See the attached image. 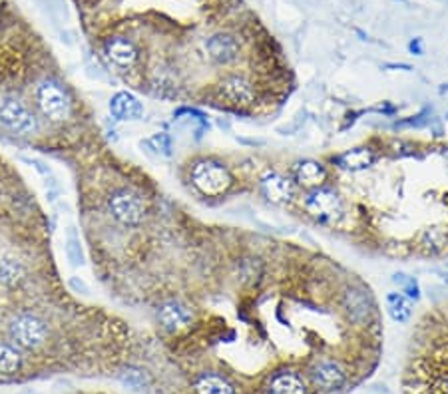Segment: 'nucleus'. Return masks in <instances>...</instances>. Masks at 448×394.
Masks as SVG:
<instances>
[{
  "instance_id": "1",
  "label": "nucleus",
  "mask_w": 448,
  "mask_h": 394,
  "mask_svg": "<svg viewBox=\"0 0 448 394\" xmlns=\"http://www.w3.org/2000/svg\"><path fill=\"white\" fill-rule=\"evenodd\" d=\"M303 373L313 394H343L357 383L351 366L329 355L311 358Z\"/></svg>"
},
{
  "instance_id": "2",
  "label": "nucleus",
  "mask_w": 448,
  "mask_h": 394,
  "mask_svg": "<svg viewBox=\"0 0 448 394\" xmlns=\"http://www.w3.org/2000/svg\"><path fill=\"white\" fill-rule=\"evenodd\" d=\"M303 207L309 216L313 217L319 223H327V226H335L339 223L345 216V203L343 197L339 196L335 189L321 188L309 189L305 199H303Z\"/></svg>"
},
{
  "instance_id": "3",
  "label": "nucleus",
  "mask_w": 448,
  "mask_h": 394,
  "mask_svg": "<svg viewBox=\"0 0 448 394\" xmlns=\"http://www.w3.org/2000/svg\"><path fill=\"white\" fill-rule=\"evenodd\" d=\"M191 183L200 189L203 196L218 197L223 196L231 183V171L223 163L213 160H201L191 168Z\"/></svg>"
},
{
  "instance_id": "4",
  "label": "nucleus",
  "mask_w": 448,
  "mask_h": 394,
  "mask_svg": "<svg viewBox=\"0 0 448 394\" xmlns=\"http://www.w3.org/2000/svg\"><path fill=\"white\" fill-rule=\"evenodd\" d=\"M108 209L116 221L126 227L142 226V221L146 219V211H148L146 201L130 189L116 191L108 201Z\"/></svg>"
},
{
  "instance_id": "5",
  "label": "nucleus",
  "mask_w": 448,
  "mask_h": 394,
  "mask_svg": "<svg viewBox=\"0 0 448 394\" xmlns=\"http://www.w3.org/2000/svg\"><path fill=\"white\" fill-rule=\"evenodd\" d=\"M36 100H39L40 110H42V113L46 116L48 120L64 122V120L70 118V112H72L70 98H68L66 90L58 82H54V80H44L39 86Z\"/></svg>"
},
{
  "instance_id": "6",
  "label": "nucleus",
  "mask_w": 448,
  "mask_h": 394,
  "mask_svg": "<svg viewBox=\"0 0 448 394\" xmlns=\"http://www.w3.org/2000/svg\"><path fill=\"white\" fill-rule=\"evenodd\" d=\"M9 335L16 347L34 350V348L42 347L46 343L48 327L44 320L34 317V315H20L10 323Z\"/></svg>"
},
{
  "instance_id": "7",
  "label": "nucleus",
  "mask_w": 448,
  "mask_h": 394,
  "mask_svg": "<svg viewBox=\"0 0 448 394\" xmlns=\"http://www.w3.org/2000/svg\"><path fill=\"white\" fill-rule=\"evenodd\" d=\"M0 126L19 136H26L36 130V118L16 98H2L0 100Z\"/></svg>"
},
{
  "instance_id": "8",
  "label": "nucleus",
  "mask_w": 448,
  "mask_h": 394,
  "mask_svg": "<svg viewBox=\"0 0 448 394\" xmlns=\"http://www.w3.org/2000/svg\"><path fill=\"white\" fill-rule=\"evenodd\" d=\"M343 310L353 325L369 327V323L375 317V303L369 291H362L359 287H349L343 293Z\"/></svg>"
},
{
  "instance_id": "9",
  "label": "nucleus",
  "mask_w": 448,
  "mask_h": 394,
  "mask_svg": "<svg viewBox=\"0 0 448 394\" xmlns=\"http://www.w3.org/2000/svg\"><path fill=\"white\" fill-rule=\"evenodd\" d=\"M259 189H261L263 197L269 199L271 203L285 206V203H291L295 199L297 186L293 179L279 173V171H268L259 181Z\"/></svg>"
},
{
  "instance_id": "10",
  "label": "nucleus",
  "mask_w": 448,
  "mask_h": 394,
  "mask_svg": "<svg viewBox=\"0 0 448 394\" xmlns=\"http://www.w3.org/2000/svg\"><path fill=\"white\" fill-rule=\"evenodd\" d=\"M218 92L220 96L231 106H239V108H245V106H251L255 102V88L249 82L248 78L238 74L225 76L223 80L218 86Z\"/></svg>"
},
{
  "instance_id": "11",
  "label": "nucleus",
  "mask_w": 448,
  "mask_h": 394,
  "mask_svg": "<svg viewBox=\"0 0 448 394\" xmlns=\"http://www.w3.org/2000/svg\"><path fill=\"white\" fill-rule=\"evenodd\" d=\"M193 394H241L239 388L228 375L218 370H201L191 380Z\"/></svg>"
},
{
  "instance_id": "12",
  "label": "nucleus",
  "mask_w": 448,
  "mask_h": 394,
  "mask_svg": "<svg viewBox=\"0 0 448 394\" xmlns=\"http://www.w3.org/2000/svg\"><path fill=\"white\" fill-rule=\"evenodd\" d=\"M205 48L215 64H231L238 60L239 52H241L239 40L229 32H220V34L210 36L205 42Z\"/></svg>"
},
{
  "instance_id": "13",
  "label": "nucleus",
  "mask_w": 448,
  "mask_h": 394,
  "mask_svg": "<svg viewBox=\"0 0 448 394\" xmlns=\"http://www.w3.org/2000/svg\"><path fill=\"white\" fill-rule=\"evenodd\" d=\"M158 320L168 333H180L193 323V313L180 300H170L158 309Z\"/></svg>"
},
{
  "instance_id": "14",
  "label": "nucleus",
  "mask_w": 448,
  "mask_h": 394,
  "mask_svg": "<svg viewBox=\"0 0 448 394\" xmlns=\"http://www.w3.org/2000/svg\"><path fill=\"white\" fill-rule=\"evenodd\" d=\"M104 54L112 64L120 68H132L140 58V52L132 40L124 36H112L104 42Z\"/></svg>"
},
{
  "instance_id": "15",
  "label": "nucleus",
  "mask_w": 448,
  "mask_h": 394,
  "mask_svg": "<svg viewBox=\"0 0 448 394\" xmlns=\"http://www.w3.org/2000/svg\"><path fill=\"white\" fill-rule=\"evenodd\" d=\"M293 181L303 189H317L327 181V168L317 160H301L293 166Z\"/></svg>"
},
{
  "instance_id": "16",
  "label": "nucleus",
  "mask_w": 448,
  "mask_h": 394,
  "mask_svg": "<svg viewBox=\"0 0 448 394\" xmlns=\"http://www.w3.org/2000/svg\"><path fill=\"white\" fill-rule=\"evenodd\" d=\"M110 113L120 122H128V120H140L143 116L142 102L130 92H118V94L110 100Z\"/></svg>"
},
{
  "instance_id": "17",
  "label": "nucleus",
  "mask_w": 448,
  "mask_h": 394,
  "mask_svg": "<svg viewBox=\"0 0 448 394\" xmlns=\"http://www.w3.org/2000/svg\"><path fill=\"white\" fill-rule=\"evenodd\" d=\"M377 160V153L362 146V148H353V150L345 151L341 156H337V163L347 171H361V169L371 168Z\"/></svg>"
},
{
  "instance_id": "18",
  "label": "nucleus",
  "mask_w": 448,
  "mask_h": 394,
  "mask_svg": "<svg viewBox=\"0 0 448 394\" xmlns=\"http://www.w3.org/2000/svg\"><path fill=\"white\" fill-rule=\"evenodd\" d=\"M387 309L392 320L397 323H409L412 317V305L402 293H389L387 295Z\"/></svg>"
},
{
  "instance_id": "19",
  "label": "nucleus",
  "mask_w": 448,
  "mask_h": 394,
  "mask_svg": "<svg viewBox=\"0 0 448 394\" xmlns=\"http://www.w3.org/2000/svg\"><path fill=\"white\" fill-rule=\"evenodd\" d=\"M118 376H120V380L126 386H130L134 390H148L153 383L152 375L146 368H140V366H126Z\"/></svg>"
},
{
  "instance_id": "20",
  "label": "nucleus",
  "mask_w": 448,
  "mask_h": 394,
  "mask_svg": "<svg viewBox=\"0 0 448 394\" xmlns=\"http://www.w3.org/2000/svg\"><path fill=\"white\" fill-rule=\"evenodd\" d=\"M22 366V355L16 347L2 343L0 345V375H16Z\"/></svg>"
},
{
  "instance_id": "21",
  "label": "nucleus",
  "mask_w": 448,
  "mask_h": 394,
  "mask_svg": "<svg viewBox=\"0 0 448 394\" xmlns=\"http://www.w3.org/2000/svg\"><path fill=\"white\" fill-rule=\"evenodd\" d=\"M22 277V267L20 263L9 257H0V283L2 285H14Z\"/></svg>"
},
{
  "instance_id": "22",
  "label": "nucleus",
  "mask_w": 448,
  "mask_h": 394,
  "mask_svg": "<svg viewBox=\"0 0 448 394\" xmlns=\"http://www.w3.org/2000/svg\"><path fill=\"white\" fill-rule=\"evenodd\" d=\"M448 235L442 227H432L429 231H424L422 235V245L430 247V249H442L447 245Z\"/></svg>"
},
{
  "instance_id": "23",
  "label": "nucleus",
  "mask_w": 448,
  "mask_h": 394,
  "mask_svg": "<svg viewBox=\"0 0 448 394\" xmlns=\"http://www.w3.org/2000/svg\"><path fill=\"white\" fill-rule=\"evenodd\" d=\"M66 255L68 259L72 261V265H82L84 263V255H82V247H80V239L76 237V233L68 235Z\"/></svg>"
},
{
  "instance_id": "24",
  "label": "nucleus",
  "mask_w": 448,
  "mask_h": 394,
  "mask_svg": "<svg viewBox=\"0 0 448 394\" xmlns=\"http://www.w3.org/2000/svg\"><path fill=\"white\" fill-rule=\"evenodd\" d=\"M150 143L153 146V150L162 151L163 156H170V153H172V141H170V138H168L166 133L153 136L152 140H150Z\"/></svg>"
},
{
  "instance_id": "25",
  "label": "nucleus",
  "mask_w": 448,
  "mask_h": 394,
  "mask_svg": "<svg viewBox=\"0 0 448 394\" xmlns=\"http://www.w3.org/2000/svg\"><path fill=\"white\" fill-rule=\"evenodd\" d=\"M70 287H72V289H74V291H82V293H88V287L86 285H84V283L82 281H78L76 277H72V279H70Z\"/></svg>"
},
{
  "instance_id": "26",
  "label": "nucleus",
  "mask_w": 448,
  "mask_h": 394,
  "mask_svg": "<svg viewBox=\"0 0 448 394\" xmlns=\"http://www.w3.org/2000/svg\"><path fill=\"white\" fill-rule=\"evenodd\" d=\"M410 52H417V54H422V50H420V38H417V40H412V42H410Z\"/></svg>"
},
{
  "instance_id": "27",
  "label": "nucleus",
  "mask_w": 448,
  "mask_h": 394,
  "mask_svg": "<svg viewBox=\"0 0 448 394\" xmlns=\"http://www.w3.org/2000/svg\"><path fill=\"white\" fill-rule=\"evenodd\" d=\"M382 394H389V393H382Z\"/></svg>"
}]
</instances>
